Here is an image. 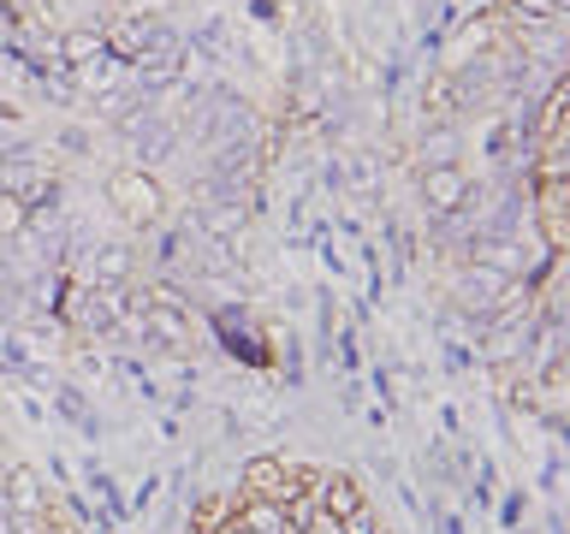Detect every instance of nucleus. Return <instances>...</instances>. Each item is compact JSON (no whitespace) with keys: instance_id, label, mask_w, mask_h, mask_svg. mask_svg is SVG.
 Here are the masks:
<instances>
[{"instance_id":"9b49d317","label":"nucleus","mask_w":570,"mask_h":534,"mask_svg":"<svg viewBox=\"0 0 570 534\" xmlns=\"http://www.w3.org/2000/svg\"><path fill=\"white\" fill-rule=\"evenodd\" d=\"M232 516H238L244 534H292V528H285V511L274 505V498H238V511H232Z\"/></svg>"},{"instance_id":"6ab92c4d","label":"nucleus","mask_w":570,"mask_h":534,"mask_svg":"<svg viewBox=\"0 0 570 534\" xmlns=\"http://www.w3.org/2000/svg\"><path fill=\"white\" fill-rule=\"evenodd\" d=\"M30 226V208L18 202V196H0V238H12V231Z\"/></svg>"},{"instance_id":"2eb2a0df","label":"nucleus","mask_w":570,"mask_h":534,"mask_svg":"<svg viewBox=\"0 0 570 534\" xmlns=\"http://www.w3.org/2000/svg\"><path fill=\"white\" fill-rule=\"evenodd\" d=\"M333 167H338V185H356V190L381 185V160H374V149H345V160H333Z\"/></svg>"},{"instance_id":"f8f14e48","label":"nucleus","mask_w":570,"mask_h":534,"mask_svg":"<svg viewBox=\"0 0 570 534\" xmlns=\"http://www.w3.org/2000/svg\"><path fill=\"white\" fill-rule=\"evenodd\" d=\"M458 149H463V131H458V125H434V131H428L422 137V160H416V167H458Z\"/></svg>"},{"instance_id":"1a4fd4ad","label":"nucleus","mask_w":570,"mask_h":534,"mask_svg":"<svg viewBox=\"0 0 570 534\" xmlns=\"http://www.w3.org/2000/svg\"><path fill=\"white\" fill-rule=\"evenodd\" d=\"M238 487L244 498H285V457H244V469H238Z\"/></svg>"},{"instance_id":"ddd939ff","label":"nucleus","mask_w":570,"mask_h":534,"mask_svg":"<svg viewBox=\"0 0 570 534\" xmlns=\"http://www.w3.org/2000/svg\"><path fill=\"white\" fill-rule=\"evenodd\" d=\"M53 53H60V60H53V66H83V60H96V53H107V36L101 30H66L60 36V42H53Z\"/></svg>"},{"instance_id":"7ed1b4c3","label":"nucleus","mask_w":570,"mask_h":534,"mask_svg":"<svg viewBox=\"0 0 570 534\" xmlns=\"http://www.w3.org/2000/svg\"><path fill=\"white\" fill-rule=\"evenodd\" d=\"M107 36V53H114L119 66H137L142 53H173V48H185V36H178L167 18H155V12H131L119 30H101Z\"/></svg>"},{"instance_id":"412c9836","label":"nucleus","mask_w":570,"mask_h":534,"mask_svg":"<svg viewBox=\"0 0 570 534\" xmlns=\"http://www.w3.org/2000/svg\"><path fill=\"white\" fill-rule=\"evenodd\" d=\"M303 534H345V523H338V516H333V511H315V523H309V528H303Z\"/></svg>"},{"instance_id":"20e7f679","label":"nucleus","mask_w":570,"mask_h":534,"mask_svg":"<svg viewBox=\"0 0 570 534\" xmlns=\"http://www.w3.org/2000/svg\"><path fill=\"white\" fill-rule=\"evenodd\" d=\"M416 196H422V208L434 214V220H445V214H458V208H470V172L463 167H416Z\"/></svg>"},{"instance_id":"9d476101","label":"nucleus","mask_w":570,"mask_h":534,"mask_svg":"<svg viewBox=\"0 0 570 534\" xmlns=\"http://www.w3.org/2000/svg\"><path fill=\"white\" fill-rule=\"evenodd\" d=\"M321 511H333V516H351V511H363L368 505V493H363V481L345 475V469H321Z\"/></svg>"},{"instance_id":"6e6552de","label":"nucleus","mask_w":570,"mask_h":534,"mask_svg":"<svg viewBox=\"0 0 570 534\" xmlns=\"http://www.w3.org/2000/svg\"><path fill=\"white\" fill-rule=\"evenodd\" d=\"M137 274V249L131 244H101L96 256L83 261V285H101V291H119Z\"/></svg>"},{"instance_id":"f3484780","label":"nucleus","mask_w":570,"mask_h":534,"mask_svg":"<svg viewBox=\"0 0 570 534\" xmlns=\"http://www.w3.org/2000/svg\"><path fill=\"white\" fill-rule=\"evenodd\" d=\"M232 511H238V498H232V493H208V498H196V505H190V534H208V528L232 523Z\"/></svg>"},{"instance_id":"4468645a","label":"nucleus","mask_w":570,"mask_h":534,"mask_svg":"<svg viewBox=\"0 0 570 534\" xmlns=\"http://www.w3.org/2000/svg\"><path fill=\"white\" fill-rule=\"evenodd\" d=\"M137 142V167L142 172H149V167H160V160H167L173 149H178V125H149V131H142V137H131Z\"/></svg>"},{"instance_id":"b1692460","label":"nucleus","mask_w":570,"mask_h":534,"mask_svg":"<svg viewBox=\"0 0 570 534\" xmlns=\"http://www.w3.org/2000/svg\"><path fill=\"white\" fill-rule=\"evenodd\" d=\"M208 534H244V528H238V516H232V523H220V528H208Z\"/></svg>"},{"instance_id":"393cba45","label":"nucleus","mask_w":570,"mask_h":534,"mask_svg":"<svg viewBox=\"0 0 570 534\" xmlns=\"http://www.w3.org/2000/svg\"><path fill=\"white\" fill-rule=\"evenodd\" d=\"M48 534H53V528H48Z\"/></svg>"},{"instance_id":"39448f33","label":"nucleus","mask_w":570,"mask_h":534,"mask_svg":"<svg viewBox=\"0 0 570 534\" xmlns=\"http://www.w3.org/2000/svg\"><path fill=\"white\" fill-rule=\"evenodd\" d=\"M142 297V291H137ZM137 333L142 345L160 350H190V315L185 309H160V303H137Z\"/></svg>"},{"instance_id":"a211bd4d","label":"nucleus","mask_w":570,"mask_h":534,"mask_svg":"<svg viewBox=\"0 0 570 534\" xmlns=\"http://www.w3.org/2000/svg\"><path fill=\"white\" fill-rule=\"evenodd\" d=\"M114 53H96V60H83V66H71V78H78V89H107V78H114Z\"/></svg>"},{"instance_id":"f03ea898","label":"nucleus","mask_w":570,"mask_h":534,"mask_svg":"<svg viewBox=\"0 0 570 534\" xmlns=\"http://www.w3.org/2000/svg\"><path fill=\"white\" fill-rule=\"evenodd\" d=\"M511 285H517V274H505V267H493V261H463L458 279H452V309L481 327V320H488L499 303L511 297Z\"/></svg>"},{"instance_id":"0eeeda50","label":"nucleus","mask_w":570,"mask_h":534,"mask_svg":"<svg viewBox=\"0 0 570 534\" xmlns=\"http://www.w3.org/2000/svg\"><path fill=\"white\" fill-rule=\"evenodd\" d=\"M185 66H190V48H173V53H142V60L125 66V71H131L137 96H160V89L185 83Z\"/></svg>"},{"instance_id":"f257e3e1","label":"nucleus","mask_w":570,"mask_h":534,"mask_svg":"<svg viewBox=\"0 0 570 534\" xmlns=\"http://www.w3.org/2000/svg\"><path fill=\"white\" fill-rule=\"evenodd\" d=\"M107 202H114L119 220H131L137 231H155L160 220H167V190H160V178L142 172V167L107 172Z\"/></svg>"},{"instance_id":"423d86ee","label":"nucleus","mask_w":570,"mask_h":534,"mask_svg":"<svg viewBox=\"0 0 570 534\" xmlns=\"http://www.w3.org/2000/svg\"><path fill=\"white\" fill-rule=\"evenodd\" d=\"M0 505H7L12 516H48L42 475H36L30 463H7V469H0Z\"/></svg>"},{"instance_id":"aec40b11","label":"nucleus","mask_w":570,"mask_h":534,"mask_svg":"<svg viewBox=\"0 0 570 534\" xmlns=\"http://www.w3.org/2000/svg\"><path fill=\"white\" fill-rule=\"evenodd\" d=\"M338 523H345V534H386V528H381V516H374L368 505H363V511H351V516H338Z\"/></svg>"},{"instance_id":"5701e85b","label":"nucleus","mask_w":570,"mask_h":534,"mask_svg":"<svg viewBox=\"0 0 570 534\" xmlns=\"http://www.w3.org/2000/svg\"><path fill=\"white\" fill-rule=\"evenodd\" d=\"M249 12H256L262 24H279V7H274V0H249Z\"/></svg>"},{"instance_id":"4be33fe9","label":"nucleus","mask_w":570,"mask_h":534,"mask_svg":"<svg viewBox=\"0 0 570 534\" xmlns=\"http://www.w3.org/2000/svg\"><path fill=\"white\" fill-rule=\"evenodd\" d=\"M60 149H89V131H78V125H66V131H60Z\"/></svg>"},{"instance_id":"dca6fc26","label":"nucleus","mask_w":570,"mask_h":534,"mask_svg":"<svg viewBox=\"0 0 570 534\" xmlns=\"http://www.w3.org/2000/svg\"><path fill=\"white\" fill-rule=\"evenodd\" d=\"M517 24H534V30H559L564 24V7L570 0H505Z\"/></svg>"}]
</instances>
